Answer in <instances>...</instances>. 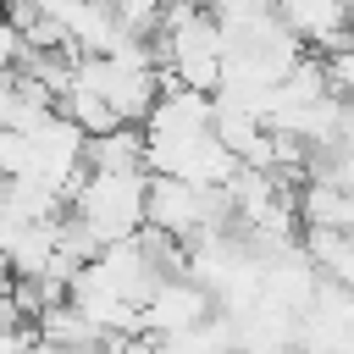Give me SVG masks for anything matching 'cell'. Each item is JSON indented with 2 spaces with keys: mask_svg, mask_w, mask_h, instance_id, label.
Here are the masks:
<instances>
[{
  "mask_svg": "<svg viewBox=\"0 0 354 354\" xmlns=\"http://www.w3.org/2000/svg\"><path fill=\"white\" fill-rule=\"evenodd\" d=\"M144 199H149V171L138 166V171H83V183L72 188V199H66V210L100 238V249L105 243H116V238H133L138 227H144Z\"/></svg>",
  "mask_w": 354,
  "mask_h": 354,
  "instance_id": "cell-1",
  "label": "cell"
},
{
  "mask_svg": "<svg viewBox=\"0 0 354 354\" xmlns=\"http://www.w3.org/2000/svg\"><path fill=\"white\" fill-rule=\"evenodd\" d=\"M111 11H116V22H122V33L155 39V33H160V17H166V0H111Z\"/></svg>",
  "mask_w": 354,
  "mask_h": 354,
  "instance_id": "cell-6",
  "label": "cell"
},
{
  "mask_svg": "<svg viewBox=\"0 0 354 354\" xmlns=\"http://www.w3.org/2000/svg\"><path fill=\"white\" fill-rule=\"evenodd\" d=\"M11 100H17V66H0V122L11 116Z\"/></svg>",
  "mask_w": 354,
  "mask_h": 354,
  "instance_id": "cell-10",
  "label": "cell"
},
{
  "mask_svg": "<svg viewBox=\"0 0 354 354\" xmlns=\"http://www.w3.org/2000/svg\"><path fill=\"white\" fill-rule=\"evenodd\" d=\"M210 310H216L210 288H199L188 271H171V277H160L155 293L144 299V337H166V332L199 326Z\"/></svg>",
  "mask_w": 354,
  "mask_h": 354,
  "instance_id": "cell-3",
  "label": "cell"
},
{
  "mask_svg": "<svg viewBox=\"0 0 354 354\" xmlns=\"http://www.w3.org/2000/svg\"><path fill=\"white\" fill-rule=\"evenodd\" d=\"M28 171H33V138L0 122V177H28Z\"/></svg>",
  "mask_w": 354,
  "mask_h": 354,
  "instance_id": "cell-7",
  "label": "cell"
},
{
  "mask_svg": "<svg viewBox=\"0 0 354 354\" xmlns=\"http://www.w3.org/2000/svg\"><path fill=\"white\" fill-rule=\"evenodd\" d=\"M144 221L188 243V238L205 232V227H232V205H227V188H199V183H188V177L149 171Z\"/></svg>",
  "mask_w": 354,
  "mask_h": 354,
  "instance_id": "cell-2",
  "label": "cell"
},
{
  "mask_svg": "<svg viewBox=\"0 0 354 354\" xmlns=\"http://www.w3.org/2000/svg\"><path fill=\"white\" fill-rule=\"evenodd\" d=\"M282 0H210V11H221V17H238V11H277Z\"/></svg>",
  "mask_w": 354,
  "mask_h": 354,
  "instance_id": "cell-9",
  "label": "cell"
},
{
  "mask_svg": "<svg viewBox=\"0 0 354 354\" xmlns=\"http://www.w3.org/2000/svg\"><path fill=\"white\" fill-rule=\"evenodd\" d=\"M88 166L94 171H138L144 166V127L138 122H122L111 133H88Z\"/></svg>",
  "mask_w": 354,
  "mask_h": 354,
  "instance_id": "cell-5",
  "label": "cell"
},
{
  "mask_svg": "<svg viewBox=\"0 0 354 354\" xmlns=\"http://www.w3.org/2000/svg\"><path fill=\"white\" fill-rule=\"evenodd\" d=\"M326 61V83L343 94V100H354V44H343V50H332V55H321Z\"/></svg>",
  "mask_w": 354,
  "mask_h": 354,
  "instance_id": "cell-8",
  "label": "cell"
},
{
  "mask_svg": "<svg viewBox=\"0 0 354 354\" xmlns=\"http://www.w3.org/2000/svg\"><path fill=\"white\" fill-rule=\"evenodd\" d=\"M277 11L299 33V44L315 50V55L354 44V0H282Z\"/></svg>",
  "mask_w": 354,
  "mask_h": 354,
  "instance_id": "cell-4",
  "label": "cell"
}]
</instances>
